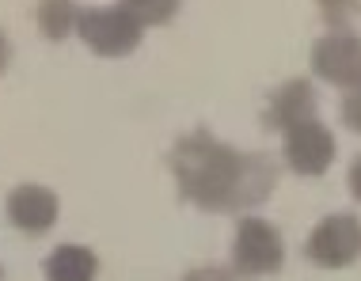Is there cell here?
<instances>
[{
	"label": "cell",
	"mask_w": 361,
	"mask_h": 281,
	"mask_svg": "<svg viewBox=\"0 0 361 281\" xmlns=\"http://www.w3.org/2000/svg\"><path fill=\"white\" fill-rule=\"evenodd\" d=\"M168 168L179 198L202 213H247L278 187V163L267 152L232 149L209 130H194L175 141Z\"/></svg>",
	"instance_id": "cell-1"
},
{
	"label": "cell",
	"mask_w": 361,
	"mask_h": 281,
	"mask_svg": "<svg viewBox=\"0 0 361 281\" xmlns=\"http://www.w3.org/2000/svg\"><path fill=\"white\" fill-rule=\"evenodd\" d=\"M76 35L92 54L99 57H126L141 46L145 23L133 12H126L122 4L111 8H84L76 15Z\"/></svg>",
	"instance_id": "cell-2"
},
{
	"label": "cell",
	"mask_w": 361,
	"mask_h": 281,
	"mask_svg": "<svg viewBox=\"0 0 361 281\" xmlns=\"http://www.w3.org/2000/svg\"><path fill=\"white\" fill-rule=\"evenodd\" d=\"M286 266L281 232L262 217H243L232 239V270L243 277H270Z\"/></svg>",
	"instance_id": "cell-3"
},
{
	"label": "cell",
	"mask_w": 361,
	"mask_h": 281,
	"mask_svg": "<svg viewBox=\"0 0 361 281\" xmlns=\"http://www.w3.org/2000/svg\"><path fill=\"white\" fill-rule=\"evenodd\" d=\"M305 258L319 270H346L361 258V220L354 213H327L308 232Z\"/></svg>",
	"instance_id": "cell-4"
},
{
	"label": "cell",
	"mask_w": 361,
	"mask_h": 281,
	"mask_svg": "<svg viewBox=\"0 0 361 281\" xmlns=\"http://www.w3.org/2000/svg\"><path fill=\"white\" fill-rule=\"evenodd\" d=\"M335 133L327 130L324 122L316 118H305L289 130H281V160H286L289 171L305 179H319L327 175V168L335 163Z\"/></svg>",
	"instance_id": "cell-5"
},
{
	"label": "cell",
	"mask_w": 361,
	"mask_h": 281,
	"mask_svg": "<svg viewBox=\"0 0 361 281\" xmlns=\"http://www.w3.org/2000/svg\"><path fill=\"white\" fill-rule=\"evenodd\" d=\"M312 73L335 88H354L361 84V38L350 31H331L316 38L312 46Z\"/></svg>",
	"instance_id": "cell-6"
},
{
	"label": "cell",
	"mask_w": 361,
	"mask_h": 281,
	"mask_svg": "<svg viewBox=\"0 0 361 281\" xmlns=\"http://www.w3.org/2000/svg\"><path fill=\"white\" fill-rule=\"evenodd\" d=\"M8 220L23 232V236H42L57 225V213H61V201L50 187L42 182H19V187L8 194L4 201Z\"/></svg>",
	"instance_id": "cell-7"
},
{
	"label": "cell",
	"mask_w": 361,
	"mask_h": 281,
	"mask_svg": "<svg viewBox=\"0 0 361 281\" xmlns=\"http://www.w3.org/2000/svg\"><path fill=\"white\" fill-rule=\"evenodd\" d=\"M305 118H316V88H312V80L297 76V80H286L274 95H270V106H267V114H262V122H267V130L281 133V130H289V125H297Z\"/></svg>",
	"instance_id": "cell-8"
},
{
	"label": "cell",
	"mask_w": 361,
	"mask_h": 281,
	"mask_svg": "<svg viewBox=\"0 0 361 281\" xmlns=\"http://www.w3.org/2000/svg\"><path fill=\"white\" fill-rule=\"evenodd\" d=\"M42 274H46V281H95L99 277V258H95L92 247L61 244L46 255Z\"/></svg>",
	"instance_id": "cell-9"
},
{
	"label": "cell",
	"mask_w": 361,
	"mask_h": 281,
	"mask_svg": "<svg viewBox=\"0 0 361 281\" xmlns=\"http://www.w3.org/2000/svg\"><path fill=\"white\" fill-rule=\"evenodd\" d=\"M76 15H80V8L73 0H38V8H35L38 31L50 42H65L76 31Z\"/></svg>",
	"instance_id": "cell-10"
},
{
	"label": "cell",
	"mask_w": 361,
	"mask_h": 281,
	"mask_svg": "<svg viewBox=\"0 0 361 281\" xmlns=\"http://www.w3.org/2000/svg\"><path fill=\"white\" fill-rule=\"evenodd\" d=\"M126 12H133L141 23H152V27H164L171 23L175 12H179L183 0H118Z\"/></svg>",
	"instance_id": "cell-11"
},
{
	"label": "cell",
	"mask_w": 361,
	"mask_h": 281,
	"mask_svg": "<svg viewBox=\"0 0 361 281\" xmlns=\"http://www.w3.org/2000/svg\"><path fill=\"white\" fill-rule=\"evenodd\" d=\"M316 8L331 31H350V23L361 12V0H316Z\"/></svg>",
	"instance_id": "cell-12"
},
{
	"label": "cell",
	"mask_w": 361,
	"mask_h": 281,
	"mask_svg": "<svg viewBox=\"0 0 361 281\" xmlns=\"http://www.w3.org/2000/svg\"><path fill=\"white\" fill-rule=\"evenodd\" d=\"M343 122H346V130L361 133V84L346 88V99H343Z\"/></svg>",
	"instance_id": "cell-13"
},
{
	"label": "cell",
	"mask_w": 361,
	"mask_h": 281,
	"mask_svg": "<svg viewBox=\"0 0 361 281\" xmlns=\"http://www.w3.org/2000/svg\"><path fill=\"white\" fill-rule=\"evenodd\" d=\"M183 281H236V270H224V266H194Z\"/></svg>",
	"instance_id": "cell-14"
},
{
	"label": "cell",
	"mask_w": 361,
	"mask_h": 281,
	"mask_svg": "<svg viewBox=\"0 0 361 281\" xmlns=\"http://www.w3.org/2000/svg\"><path fill=\"white\" fill-rule=\"evenodd\" d=\"M346 182H350V194H354V198L361 201V156L350 163V175H346Z\"/></svg>",
	"instance_id": "cell-15"
},
{
	"label": "cell",
	"mask_w": 361,
	"mask_h": 281,
	"mask_svg": "<svg viewBox=\"0 0 361 281\" xmlns=\"http://www.w3.org/2000/svg\"><path fill=\"white\" fill-rule=\"evenodd\" d=\"M8 65H12V42H8V35L0 31V76L8 73Z\"/></svg>",
	"instance_id": "cell-16"
},
{
	"label": "cell",
	"mask_w": 361,
	"mask_h": 281,
	"mask_svg": "<svg viewBox=\"0 0 361 281\" xmlns=\"http://www.w3.org/2000/svg\"><path fill=\"white\" fill-rule=\"evenodd\" d=\"M0 274H4V270H0Z\"/></svg>",
	"instance_id": "cell-17"
}]
</instances>
